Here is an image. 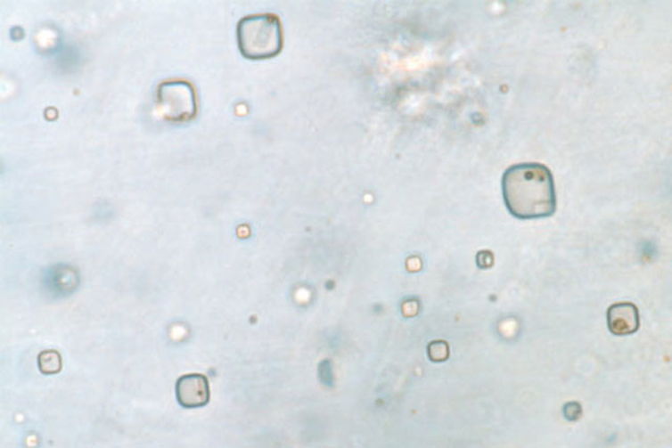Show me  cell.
Listing matches in <instances>:
<instances>
[{
  "instance_id": "obj_1",
  "label": "cell",
  "mask_w": 672,
  "mask_h": 448,
  "mask_svg": "<svg viewBox=\"0 0 672 448\" xmlns=\"http://www.w3.org/2000/svg\"><path fill=\"white\" fill-rule=\"evenodd\" d=\"M503 194L506 208L517 219H544L555 214V183L544 164L522 163L506 169Z\"/></svg>"
},
{
  "instance_id": "obj_2",
  "label": "cell",
  "mask_w": 672,
  "mask_h": 448,
  "mask_svg": "<svg viewBox=\"0 0 672 448\" xmlns=\"http://www.w3.org/2000/svg\"><path fill=\"white\" fill-rule=\"evenodd\" d=\"M237 39L242 56L250 61L276 57L284 46L281 20L270 13L246 16L238 23Z\"/></svg>"
},
{
  "instance_id": "obj_3",
  "label": "cell",
  "mask_w": 672,
  "mask_h": 448,
  "mask_svg": "<svg viewBox=\"0 0 672 448\" xmlns=\"http://www.w3.org/2000/svg\"><path fill=\"white\" fill-rule=\"evenodd\" d=\"M156 100L159 110L168 121L186 122L197 115V94L190 81H163L157 88Z\"/></svg>"
},
{
  "instance_id": "obj_4",
  "label": "cell",
  "mask_w": 672,
  "mask_h": 448,
  "mask_svg": "<svg viewBox=\"0 0 672 448\" xmlns=\"http://www.w3.org/2000/svg\"><path fill=\"white\" fill-rule=\"evenodd\" d=\"M176 396L182 408L188 410L203 408L210 399L208 379L201 374L182 376L176 381Z\"/></svg>"
},
{
  "instance_id": "obj_5",
  "label": "cell",
  "mask_w": 672,
  "mask_h": 448,
  "mask_svg": "<svg viewBox=\"0 0 672 448\" xmlns=\"http://www.w3.org/2000/svg\"><path fill=\"white\" fill-rule=\"evenodd\" d=\"M607 327L616 336L632 335L640 328L638 306L633 303H617L607 310Z\"/></svg>"
},
{
  "instance_id": "obj_6",
  "label": "cell",
  "mask_w": 672,
  "mask_h": 448,
  "mask_svg": "<svg viewBox=\"0 0 672 448\" xmlns=\"http://www.w3.org/2000/svg\"><path fill=\"white\" fill-rule=\"evenodd\" d=\"M38 368L44 375H56L62 369V359L57 351H44L38 356Z\"/></svg>"
},
{
  "instance_id": "obj_7",
  "label": "cell",
  "mask_w": 672,
  "mask_h": 448,
  "mask_svg": "<svg viewBox=\"0 0 672 448\" xmlns=\"http://www.w3.org/2000/svg\"><path fill=\"white\" fill-rule=\"evenodd\" d=\"M449 346H447L446 341H433L429 346V356L433 362H445L449 358Z\"/></svg>"
},
{
  "instance_id": "obj_8",
  "label": "cell",
  "mask_w": 672,
  "mask_h": 448,
  "mask_svg": "<svg viewBox=\"0 0 672 448\" xmlns=\"http://www.w3.org/2000/svg\"><path fill=\"white\" fill-rule=\"evenodd\" d=\"M563 415L569 421H577L582 415L581 405L578 403H569L564 405Z\"/></svg>"
}]
</instances>
